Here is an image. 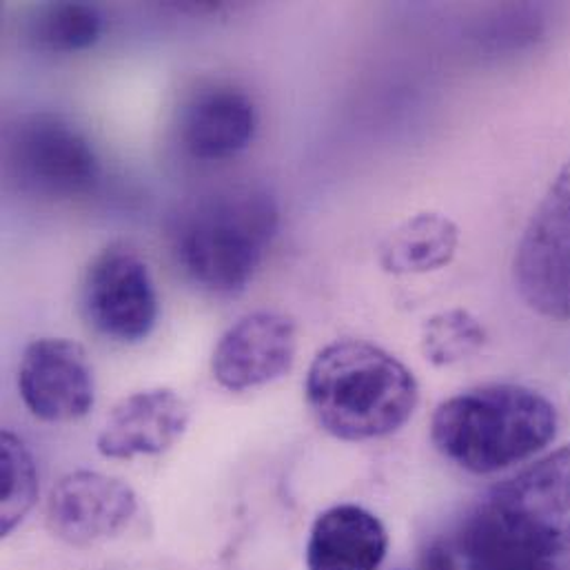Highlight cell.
I'll return each instance as SVG.
<instances>
[{
    "label": "cell",
    "instance_id": "6da1fadb",
    "mask_svg": "<svg viewBox=\"0 0 570 570\" xmlns=\"http://www.w3.org/2000/svg\"><path fill=\"white\" fill-rule=\"evenodd\" d=\"M415 375L384 348L362 340L324 346L306 373V402L317 424L344 442L380 440L415 413Z\"/></svg>",
    "mask_w": 570,
    "mask_h": 570
},
{
    "label": "cell",
    "instance_id": "7a4b0ae2",
    "mask_svg": "<svg viewBox=\"0 0 570 570\" xmlns=\"http://www.w3.org/2000/svg\"><path fill=\"white\" fill-rule=\"evenodd\" d=\"M556 431V406L520 384L469 389L442 402L431 422L435 449L455 466L478 475L533 458Z\"/></svg>",
    "mask_w": 570,
    "mask_h": 570
},
{
    "label": "cell",
    "instance_id": "3957f363",
    "mask_svg": "<svg viewBox=\"0 0 570 570\" xmlns=\"http://www.w3.org/2000/svg\"><path fill=\"white\" fill-rule=\"evenodd\" d=\"M278 227L281 209L267 189L225 187L183 212L174 232V249L196 285L234 295L254 281Z\"/></svg>",
    "mask_w": 570,
    "mask_h": 570
},
{
    "label": "cell",
    "instance_id": "277c9868",
    "mask_svg": "<svg viewBox=\"0 0 570 570\" xmlns=\"http://www.w3.org/2000/svg\"><path fill=\"white\" fill-rule=\"evenodd\" d=\"M9 176L38 198H78L100 180V160L89 138L56 114L22 118L4 140Z\"/></svg>",
    "mask_w": 570,
    "mask_h": 570
},
{
    "label": "cell",
    "instance_id": "5b68a950",
    "mask_svg": "<svg viewBox=\"0 0 570 570\" xmlns=\"http://www.w3.org/2000/svg\"><path fill=\"white\" fill-rule=\"evenodd\" d=\"M80 308L96 333L111 342L136 344L158 322V293L147 263L127 245L102 249L85 269Z\"/></svg>",
    "mask_w": 570,
    "mask_h": 570
},
{
    "label": "cell",
    "instance_id": "8992f818",
    "mask_svg": "<svg viewBox=\"0 0 570 570\" xmlns=\"http://www.w3.org/2000/svg\"><path fill=\"white\" fill-rule=\"evenodd\" d=\"M484 509L520 542L570 553V444L498 487Z\"/></svg>",
    "mask_w": 570,
    "mask_h": 570
},
{
    "label": "cell",
    "instance_id": "52a82bcc",
    "mask_svg": "<svg viewBox=\"0 0 570 570\" xmlns=\"http://www.w3.org/2000/svg\"><path fill=\"white\" fill-rule=\"evenodd\" d=\"M522 297L542 315L570 317V165L551 185L515 256Z\"/></svg>",
    "mask_w": 570,
    "mask_h": 570
},
{
    "label": "cell",
    "instance_id": "ba28073f",
    "mask_svg": "<svg viewBox=\"0 0 570 570\" xmlns=\"http://www.w3.org/2000/svg\"><path fill=\"white\" fill-rule=\"evenodd\" d=\"M138 515V495L118 478L76 471L56 482L47 500V527L60 542L89 549L122 535Z\"/></svg>",
    "mask_w": 570,
    "mask_h": 570
},
{
    "label": "cell",
    "instance_id": "9c48e42d",
    "mask_svg": "<svg viewBox=\"0 0 570 570\" xmlns=\"http://www.w3.org/2000/svg\"><path fill=\"white\" fill-rule=\"evenodd\" d=\"M24 406L42 422H76L96 402L94 368L85 348L65 337L33 340L18 366Z\"/></svg>",
    "mask_w": 570,
    "mask_h": 570
},
{
    "label": "cell",
    "instance_id": "30bf717a",
    "mask_svg": "<svg viewBox=\"0 0 570 570\" xmlns=\"http://www.w3.org/2000/svg\"><path fill=\"white\" fill-rule=\"evenodd\" d=\"M295 351V322L276 311H256L225 331L212 357V373L229 391L258 389L291 371Z\"/></svg>",
    "mask_w": 570,
    "mask_h": 570
},
{
    "label": "cell",
    "instance_id": "8fae6325",
    "mask_svg": "<svg viewBox=\"0 0 570 570\" xmlns=\"http://www.w3.org/2000/svg\"><path fill=\"white\" fill-rule=\"evenodd\" d=\"M191 409L167 386L145 389L122 397L107 415L96 449L107 460H134L169 451L187 431Z\"/></svg>",
    "mask_w": 570,
    "mask_h": 570
},
{
    "label": "cell",
    "instance_id": "7c38bea8",
    "mask_svg": "<svg viewBox=\"0 0 570 570\" xmlns=\"http://www.w3.org/2000/svg\"><path fill=\"white\" fill-rule=\"evenodd\" d=\"M258 127L254 100L227 82L198 87L180 109V142L198 160H225L245 151Z\"/></svg>",
    "mask_w": 570,
    "mask_h": 570
},
{
    "label": "cell",
    "instance_id": "4fadbf2b",
    "mask_svg": "<svg viewBox=\"0 0 570 570\" xmlns=\"http://www.w3.org/2000/svg\"><path fill=\"white\" fill-rule=\"evenodd\" d=\"M431 570H570L564 558L542 553L513 538L484 507L440 540Z\"/></svg>",
    "mask_w": 570,
    "mask_h": 570
},
{
    "label": "cell",
    "instance_id": "5bb4252c",
    "mask_svg": "<svg viewBox=\"0 0 570 570\" xmlns=\"http://www.w3.org/2000/svg\"><path fill=\"white\" fill-rule=\"evenodd\" d=\"M389 533L377 515L357 504L320 513L306 540V570H380Z\"/></svg>",
    "mask_w": 570,
    "mask_h": 570
},
{
    "label": "cell",
    "instance_id": "9a60e30c",
    "mask_svg": "<svg viewBox=\"0 0 570 570\" xmlns=\"http://www.w3.org/2000/svg\"><path fill=\"white\" fill-rule=\"evenodd\" d=\"M458 227L440 214H420L395 227L380 249L386 274L411 276L446 267L458 249Z\"/></svg>",
    "mask_w": 570,
    "mask_h": 570
},
{
    "label": "cell",
    "instance_id": "2e32d148",
    "mask_svg": "<svg viewBox=\"0 0 570 570\" xmlns=\"http://www.w3.org/2000/svg\"><path fill=\"white\" fill-rule=\"evenodd\" d=\"M29 40L49 53H76L98 42L102 13L87 2H49L33 11Z\"/></svg>",
    "mask_w": 570,
    "mask_h": 570
},
{
    "label": "cell",
    "instance_id": "e0dca14e",
    "mask_svg": "<svg viewBox=\"0 0 570 570\" xmlns=\"http://www.w3.org/2000/svg\"><path fill=\"white\" fill-rule=\"evenodd\" d=\"M0 533L11 535L29 515L38 498V469L29 446L4 431L0 435Z\"/></svg>",
    "mask_w": 570,
    "mask_h": 570
},
{
    "label": "cell",
    "instance_id": "ac0fdd59",
    "mask_svg": "<svg viewBox=\"0 0 570 570\" xmlns=\"http://www.w3.org/2000/svg\"><path fill=\"white\" fill-rule=\"evenodd\" d=\"M487 340V331L475 315L462 308L433 315L422 331V351L435 366H451L475 355Z\"/></svg>",
    "mask_w": 570,
    "mask_h": 570
}]
</instances>
